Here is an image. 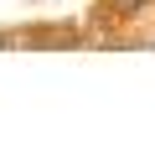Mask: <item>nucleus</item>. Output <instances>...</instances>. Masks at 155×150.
I'll return each mask as SVG.
<instances>
[{
    "instance_id": "1",
    "label": "nucleus",
    "mask_w": 155,
    "mask_h": 150,
    "mask_svg": "<svg viewBox=\"0 0 155 150\" xmlns=\"http://www.w3.org/2000/svg\"><path fill=\"white\" fill-rule=\"evenodd\" d=\"M155 16V0H93L88 11V36H104V42H119V47H134V26H145Z\"/></svg>"
},
{
    "instance_id": "2",
    "label": "nucleus",
    "mask_w": 155,
    "mask_h": 150,
    "mask_svg": "<svg viewBox=\"0 0 155 150\" xmlns=\"http://www.w3.org/2000/svg\"><path fill=\"white\" fill-rule=\"evenodd\" d=\"M21 31V47H83L88 31L83 26H62V21H31V26H16Z\"/></svg>"
},
{
    "instance_id": "3",
    "label": "nucleus",
    "mask_w": 155,
    "mask_h": 150,
    "mask_svg": "<svg viewBox=\"0 0 155 150\" xmlns=\"http://www.w3.org/2000/svg\"><path fill=\"white\" fill-rule=\"evenodd\" d=\"M145 47H155V26H150V36H145Z\"/></svg>"
}]
</instances>
